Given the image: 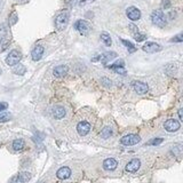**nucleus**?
<instances>
[{"mask_svg": "<svg viewBox=\"0 0 183 183\" xmlns=\"http://www.w3.org/2000/svg\"><path fill=\"white\" fill-rule=\"evenodd\" d=\"M69 18H70V13L69 10H63L61 12L56 18H55V26L59 30H64L69 23Z\"/></svg>", "mask_w": 183, "mask_h": 183, "instance_id": "f257e3e1", "label": "nucleus"}, {"mask_svg": "<svg viewBox=\"0 0 183 183\" xmlns=\"http://www.w3.org/2000/svg\"><path fill=\"white\" fill-rule=\"evenodd\" d=\"M151 21L154 25H157L158 28H165L166 25V18H165V15L161 10H154L152 14H151Z\"/></svg>", "mask_w": 183, "mask_h": 183, "instance_id": "f03ea898", "label": "nucleus"}, {"mask_svg": "<svg viewBox=\"0 0 183 183\" xmlns=\"http://www.w3.org/2000/svg\"><path fill=\"white\" fill-rule=\"evenodd\" d=\"M21 59H22V54H21V51L14 49V51H12L9 54H8L7 59H6V63H7L8 65L14 66L21 61Z\"/></svg>", "mask_w": 183, "mask_h": 183, "instance_id": "7ed1b4c3", "label": "nucleus"}, {"mask_svg": "<svg viewBox=\"0 0 183 183\" xmlns=\"http://www.w3.org/2000/svg\"><path fill=\"white\" fill-rule=\"evenodd\" d=\"M74 29L78 30L79 33L82 36H87L89 30H90V25L87 21H84V20H78L77 22L74 23Z\"/></svg>", "mask_w": 183, "mask_h": 183, "instance_id": "20e7f679", "label": "nucleus"}, {"mask_svg": "<svg viewBox=\"0 0 183 183\" xmlns=\"http://www.w3.org/2000/svg\"><path fill=\"white\" fill-rule=\"evenodd\" d=\"M140 141H141V137H140L139 135H135V134H128V135H126L124 137H121L120 140V142H121V144H124V146H135V144H137Z\"/></svg>", "mask_w": 183, "mask_h": 183, "instance_id": "39448f33", "label": "nucleus"}, {"mask_svg": "<svg viewBox=\"0 0 183 183\" xmlns=\"http://www.w3.org/2000/svg\"><path fill=\"white\" fill-rule=\"evenodd\" d=\"M90 129H92V125L86 120L79 121L77 125V131H78V134L80 136H86L88 133L90 132Z\"/></svg>", "mask_w": 183, "mask_h": 183, "instance_id": "423d86ee", "label": "nucleus"}, {"mask_svg": "<svg viewBox=\"0 0 183 183\" xmlns=\"http://www.w3.org/2000/svg\"><path fill=\"white\" fill-rule=\"evenodd\" d=\"M164 127L167 132H176V131L180 129L181 125H180V121H177L176 119H168V120L165 121Z\"/></svg>", "mask_w": 183, "mask_h": 183, "instance_id": "0eeeda50", "label": "nucleus"}, {"mask_svg": "<svg viewBox=\"0 0 183 183\" xmlns=\"http://www.w3.org/2000/svg\"><path fill=\"white\" fill-rule=\"evenodd\" d=\"M126 15L132 21H137V20L141 18V12H140V9H137L136 7H133V6L132 7H128L126 9Z\"/></svg>", "mask_w": 183, "mask_h": 183, "instance_id": "6e6552de", "label": "nucleus"}, {"mask_svg": "<svg viewBox=\"0 0 183 183\" xmlns=\"http://www.w3.org/2000/svg\"><path fill=\"white\" fill-rule=\"evenodd\" d=\"M133 87L135 89V92L140 94V95H143V94H146L148 90H149V87L148 85L142 82V81H133Z\"/></svg>", "mask_w": 183, "mask_h": 183, "instance_id": "1a4fd4ad", "label": "nucleus"}, {"mask_svg": "<svg viewBox=\"0 0 183 183\" xmlns=\"http://www.w3.org/2000/svg\"><path fill=\"white\" fill-rule=\"evenodd\" d=\"M142 49L144 51H146V53H157V51H161V46L156 44V43H152V41H149V43H146L142 47Z\"/></svg>", "mask_w": 183, "mask_h": 183, "instance_id": "9d476101", "label": "nucleus"}, {"mask_svg": "<svg viewBox=\"0 0 183 183\" xmlns=\"http://www.w3.org/2000/svg\"><path fill=\"white\" fill-rule=\"evenodd\" d=\"M140 166H141V161H140V159L134 158V159H132V160L126 165V171L129 172V173H135V172L140 168Z\"/></svg>", "mask_w": 183, "mask_h": 183, "instance_id": "9b49d317", "label": "nucleus"}, {"mask_svg": "<svg viewBox=\"0 0 183 183\" xmlns=\"http://www.w3.org/2000/svg\"><path fill=\"white\" fill-rule=\"evenodd\" d=\"M118 166V161L113 158H107L103 161V168L105 171H113L116 169Z\"/></svg>", "mask_w": 183, "mask_h": 183, "instance_id": "f8f14e48", "label": "nucleus"}, {"mask_svg": "<svg viewBox=\"0 0 183 183\" xmlns=\"http://www.w3.org/2000/svg\"><path fill=\"white\" fill-rule=\"evenodd\" d=\"M56 176L59 177L60 180H66V179H69L70 176H71V169L69 168V167H61V168L56 172Z\"/></svg>", "mask_w": 183, "mask_h": 183, "instance_id": "ddd939ff", "label": "nucleus"}, {"mask_svg": "<svg viewBox=\"0 0 183 183\" xmlns=\"http://www.w3.org/2000/svg\"><path fill=\"white\" fill-rule=\"evenodd\" d=\"M30 179H31V174L28 173V172H23V173H20L17 176H15L13 179V183H25L28 182Z\"/></svg>", "mask_w": 183, "mask_h": 183, "instance_id": "4468645a", "label": "nucleus"}, {"mask_svg": "<svg viewBox=\"0 0 183 183\" xmlns=\"http://www.w3.org/2000/svg\"><path fill=\"white\" fill-rule=\"evenodd\" d=\"M44 47L43 46H36L35 48H33V51L31 53V55H32V60L33 61H39V60L43 57V55H44Z\"/></svg>", "mask_w": 183, "mask_h": 183, "instance_id": "2eb2a0df", "label": "nucleus"}, {"mask_svg": "<svg viewBox=\"0 0 183 183\" xmlns=\"http://www.w3.org/2000/svg\"><path fill=\"white\" fill-rule=\"evenodd\" d=\"M68 71H69V68H68L66 65H59L54 69L53 73H54L55 77H57V78H62V77H64V76L68 74Z\"/></svg>", "mask_w": 183, "mask_h": 183, "instance_id": "dca6fc26", "label": "nucleus"}, {"mask_svg": "<svg viewBox=\"0 0 183 183\" xmlns=\"http://www.w3.org/2000/svg\"><path fill=\"white\" fill-rule=\"evenodd\" d=\"M65 116V109L63 107H55L53 109V117L55 119H62Z\"/></svg>", "mask_w": 183, "mask_h": 183, "instance_id": "f3484780", "label": "nucleus"}, {"mask_svg": "<svg viewBox=\"0 0 183 183\" xmlns=\"http://www.w3.org/2000/svg\"><path fill=\"white\" fill-rule=\"evenodd\" d=\"M101 57V61H102L104 64H107L109 61H111V60H113L115 57H117V54L115 53V51H108V53H104L103 55H101L100 56Z\"/></svg>", "mask_w": 183, "mask_h": 183, "instance_id": "a211bd4d", "label": "nucleus"}, {"mask_svg": "<svg viewBox=\"0 0 183 183\" xmlns=\"http://www.w3.org/2000/svg\"><path fill=\"white\" fill-rule=\"evenodd\" d=\"M24 146H25V142L22 139H17L13 142V149L15 151H21L24 149Z\"/></svg>", "mask_w": 183, "mask_h": 183, "instance_id": "6ab92c4d", "label": "nucleus"}, {"mask_svg": "<svg viewBox=\"0 0 183 183\" xmlns=\"http://www.w3.org/2000/svg\"><path fill=\"white\" fill-rule=\"evenodd\" d=\"M25 71H26L25 66L22 65V64H18V63L16 65H14V69H13V72L15 74H18V76H23L25 73Z\"/></svg>", "mask_w": 183, "mask_h": 183, "instance_id": "aec40b11", "label": "nucleus"}, {"mask_svg": "<svg viewBox=\"0 0 183 183\" xmlns=\"http://www.w3.org/2000/svg\"><path fill=\"white\" fill-rule=\"evenodd\" d=\"M101 40H102L105 46H111L112 44V40H111V37H110L109 33L107 32H102L101 33Z\"/></svg>", "mask_w": 183, "mask_h": 183, "instance_id": "412c9836", "label": "nucleus"}, {"mask_svg": "<svg viewBox=\"0 0 183 183\" xmlns=\"http://www.w3.org/2000/svg\"><path fill=\"white\" fill-rule=\"evenodd\" d=\"M10 45V40L8 38H1L0 39V51H4L5 49H7L8 46Z\"/></svg>", "mask_w": 183, "mask_h": 183, "instance_id": "4be33fe9", "label": "nucleus"}, {"mask_svg": "<svg viewBox=\"0 0 183 183\" xmlns=\"http://www.w3.org/2000/svg\"><path fill=\"white\" fill-rule=\"evenodd\" d=\"M121 43L125 45V47L128 49L129 53H134V51H136V48H135V46L131 43V41H128V40H125V39H121Z\"/></svg>", "mask_w": 183, "mask_h": 183, "instance_id": "5701e85b", "label": "nucleus"}, {"mask_svg": "<svg viewBox=\"0 0 183 183\" xmlns=\"http://www.w3.org/2000/svg\"><path fill=\"white\" fill-rule=\"evenodd\" d=\"M109 69H112L115 72L119 73V74H126V70L124 69V66H117V65H113V64H111L109 65Z\"/></svg>", "mask_w": 183, "mask_h": 183, "instance_id": "b1692460", "label": "nucleus"}, {"mask_svg": "<svg viewBox=\"0 0 183 183\" xmlns=\"http://www.w3.org/2000/svg\"><path fill=\"white\" fill-rule=\"evenodd\" d=\"M10 113H8V112H4V111H1L0 112V123H7L10 120Z\"/></svg>", "mask_w": 183, "mask_h": 183, "instance_id": "393cba45", "label": "nucleus"}, {"mask_svg": "<svg viewBox=\"0 0 183 183\" xmlns=\"http://www.w3.org/2000/svg\"><path fill=\"white\" fill-rule=\"evenodd\" d=\"M111 134H112V131H111V128L110 127H105L104 129H103L102 132H101V137L102 139H108V137H110L111 136Z\"/></svg>", "mask_w": 183, "mask_h": 183, "instance_id": "a878e982", "label": "nucleus"}, {"mask_svg": "<svg viewBox=\"0 0 183 183\" xmlns=\"http://www.w3.org/2000/svg\"><path fill=\"white\" fill-rule=\"evenodd\" d=\"M8 30H7V26H6V24H1L0 25V38H5L6 35H7Z\"/></svg>", "mask_w": 183, "mask_h": 183, "instance_id": "bb28decb", "label": "nucleus"}, {"mask_svg": "<svg viewBox=\"0 0 183 183\" xmlns=\"http://www.w3.org/2000/svg\"><path fill=\"white\" fill-rule=\"evenodd\" d=\"M133 36H134V39H135L137 43H141V41H143L144 39H146V35H142V33H140V32L135 33V35H133Z\"/></svg>", "mask_w": 183, "mask_h": 183, "instance_id": "cd10ccee", "label": "nucleus"}, {"mask_svg": "<svg viewBox=\"0 0 183 183\" xmlns=\"http://www.w3.org/2000/svg\"><path fill=\"white\" fill-rule=\"evenodd\" d=\"M162 141H164V139H152V140H150L146 144H148V146H158V144L162 143Z\"/></svg>", "mask_w": 183, "mask_h": 183, "instance_id": "c85d7f7f", "label": "nucleus"}, {"mask_svg": "<svg viewBox=\"0 0 183 183\" xmlns=\"http://www.w3.org/2000/svg\"><path fill=\"white\" fill-rule=\"evenodd\" d=\"M16 22H17V15L15 14V13H13V14L9 16V24L10 25H14Z\"/></svg>", "mask_w": 183, "mask_h": 183, "instance_id": "c756f323", "label": "nucleus"}, {"mask_svg": "<svg viewBox=\"0 0 183 183\" xmlns=\"http://www.w3.org/2000/svg\"><path fill=\"white\" fill-rule=\"evenodd\" d=\"M171 41H173V43H182L183 41V35L182 33H180V35H177V36H175Z\"/></svg>", "mask_w": 183, "mask_h": 183, "instance_id": "7c9ffc66", "label": "nucleus"}, {"mask_svg": "<svg viewBox=\"0 0 183 183\" xmlns=\"http://www.w3.org/2000/svg\"><path fill=\"white\" fill-rule=\"evenodd\" d=\"M129 29H131V31H132L133 35H135V33H137V32H140L139 31V28L135 25V24H129Z\"/></svg>", "mask_w": 183, "mask_h": 183, "instance_id": "2f4dec72", "label": "nucleus"}, {"mask_svg": "<svg viewBox=\"0 0 183 183\" xmlns=\"http://www.w3.org/2000/svg\"><path fill=\"white\" fill-rule=\"evenodd\" d=\"M162 8H165V9H168L171 7V1L169 0H162Z\"/></svg>", "mask_w": 183, "mask_h": 183, "instance_id": "473e14b6", "label": "nucleus"}, {"mask_svg": "<svg viewBox=\"0 0 183 183\" xmlns=\"http://www.w3.org/2000/svg\"><path fill=\"white\" fill-rule=\"evenodd\" d=\"M8 108V104L6 102H0V112L1 111H4V110H6Z\"/></svg>", "mask_w": 183, "mask_h": 183, "instance_id": "72a5a7b5", "label": "nucleus"}, {"mask_svg": "<svg viewBox=\"0 0 183 183\" xmlns=\"http://www.w3.org/2000/svg\"><path fill=\"white\" fill-rule=\"evenodd\" d=\"M177 113H179V118H180V120L183 121V109L179 110V112H177Z\"/></svg>", "mask_w": 183, "mask_h": 183, "instance_id": "f704fd0d", "label": "nucleus"}, {"mask_svg": "<svg viewBox=\"0 0 183 183\" xmlns=\"http://www.w3.org/2000/svg\"><path fill=\"white\" fill-rule=\"evenodd\" d=\"M17 1H21V2H23V1H26V0H17Z\"/></svg>", "mask_w": 183, "mask_h": 183, "instance_id": "c9c22d12", "label": "nucleus"}]
</instances>
